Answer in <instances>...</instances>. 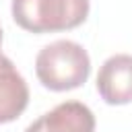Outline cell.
Segmentation results:
<instances>
[{
	"mask_svg": "<svg viewBox=\"0 0 132 132\" xmlns=\"http://www.w3.org/2000/svg\"><path fill=\"white\" fill-rule=\"evenodd\" d=\"M35 74L50 91H72L87 82L91 74V58L80 43L58 39L39 50L35 58Z\"/></svg>",
	"mask_w": 132,
	"mask_h": 132,
	"instance_id": "1",
	"label": "cell"
},
{
	"mask_svg": "<svg viewBox=\"0 0 132 132\" xmlns=\"http://www.w3.org/2000/svg\"><path fill=\"white\" fill-rule=\"evenodd\" d=\"M89 0H12L14 23L29 33H58L82 25L89 16Z\"/></svg>",
	"mask_w": 132,
	"mask_h": 132,
	"instance_id": "2",
	"label": "cell"
},
{
	"mask_svg": "<svg viewBox=\"0 0 132 132\" xmlns=\"http://www.w3.org/2000/svg\"><path fill=\"white\" fill-rule=\"evenodd\" d=\"M97 93L107 105L132 103V56L116 54L97 72Z\"/></svg>",
	"mask_w": 132,
	"mask_h": 132,
	"instance_id": "3",
	"label": "cell"
},
{
	"mask_svg": "<svg viewBox=\"0 0 132 132\" xmlns=\"http://www.w3.org/2000/svg\"><path fill=\"white\" fill-rule=\"evenodd\" d=\"M25 132H95V116L80 101H64L31 122Z\"/></svg>",
	"mask_w": 132,
	"mask_h": 132,
	"instance_id": "4",
	"label": "cell"
},
{
	"mask_svg": "<svg viewBox=\"0 0 132 132\" xmlns=\"http://www.w3.org/2000/svg\"><path fill=\"white\" fill-rule=\"evenodd\" d=\"M29 105V87L16 66L0 54V124L14 122Z\"/></svg>",
	"mask_w": 132,
	"mask_h": 132,
	"instance_id": "5",
	"label": "cell"
},
{
	"mask_svg": "<svg viewBox=\"0 0 132 132\" xmlns=\"http://www.w3.org/2000/svg\"><path fill=\"white\" fill-rule=\"evenodd\" d=\"M0 45H2V27H0Z\"/></svg>",
	"mask_w": 132,
	"mask_h": 132,
	"instance_id": "6",
	"label": "cell"
}]
</instances>
